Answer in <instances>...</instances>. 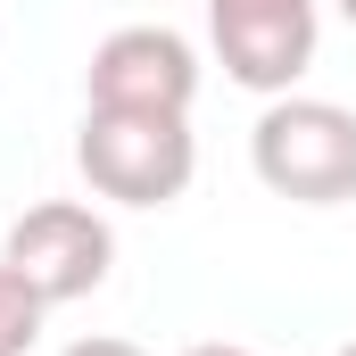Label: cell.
Here are the masks:
<instances>
[{
	"label": "cell",
	"mask_w": 356,
	"mask_h": 356,
	"mask_svg": "<svg viewBox=\"0 0 356 356\" xmlns=\"http://www.w3.org/2000/svg\"><path fill=\"white\" fill-rule=\"evenodd\" d=\"M42 315H50V307L0 266V356H25V348H33V340H42Z\"/></svg>",
	"instance_id": "cell-6"
},
{
	"label": "cell",
	"mask_w": 356,
	"mask_h": 356,
	"mask_svg": "<svg viewBox=\"0 0 356 356\" xmlns=\"http://www.w3.org/2000/svg\"><path fill=\"white\" fill-rule=\"evenodd\" d=\"M182 356H257V348H241V340H199V348H182Z\"/></svg>",
	"instance_id": "cell-8"
},
{
	"label": "cell",
	"mask_w": 356,
	"mask_h": 356,
	"mask_svg": "<svg viewBox=\"0 0 356 356\" xmlns=\"http://www.w3.org/2000/svg\"><path fill=\"white\" fill-rule=\"evenodd\" d=\"M340 356H356V340H348V348H340Z\"/></svg>",
	"instance_id": "cell-10"
},
{
	"label": "cell",
	"mask_w": 356,
	"mask_h": 356,
	"mask_svg": "<svg viewBox=\"0 0 356 356\" xmlns=\"http://www.w3.org/2000/svg\"><path fill=\"white\" fill-rule=\"evenodd\" d=\"M75 166H83L91 199H108V207H175L199 175V133H191V116L83 108Z\"/></svg>",
	"instance_id": "cell-2"
},
{
	"label": "cell",
	"mask_w": 356,
	"mask_h": 356,
	"mask_svg": "<svg viewBox=\"0 0 356 356\" xmlns=\"http://www.w3.org/2000/svg\"><path fill=\"white\" fill-rule=\"evenodd\" d=\"M58 356H141V348L116 340V332H91V340H75V348H58Z\"/></svg>",
	"instance_id": "cell-7"
},
{
	"label": "cell",
	"mask_w": 356,
	"mask_h": 356,
	"mask_svg": "<svg viewBox=\"0 0 356 356\" xmlns=\"http://www.w3.org/2000/svg\"><path fill=\"white\" fill-rule=\"evenodd\" d=\"M199 99V50L175 25H116L91 42L83 108H133V116H191Z\"/></svg>",
	"instance_id": "cell-5"
},
{
	"label": "cell",
	"mask_w": 356,
	"mask_h": 356,
	"mask_svg": "<svg viewBox=\"0 0 356 356\" xmlns=\"http://www.w3.org/2000/svg\"><path fill=\"white\" fill-rule=\"evenodd\" d=\"M249 166L290 207H348L356 199V108L282 91L249 124Z\"/></svg>",
	"instance_id": "cell-1"
},
{
	"label": "cell",
	"mask_w": 356,
	"mask_h": 356,
	"mask_svg": "<svg viewBox=\"0 0 356 356\" xmlns=\"http://www.w3.org/2000/svg\"><path fill=\"white\" fill-rule=\"evenodd\" d=\"M332 8H340V17H348V25H356V0H332Z\"/></svg>",
	"instance_id": "cell-9"
},
{
	"label": "cell",
	"mask_w": 356,
	"mask_h": 356,
	"mask_svg": "<svg viewBox=\"0 0 356 356\" xmlns=\"http://www.w3.org/2000/svg\"><path fill=\"white\" fill-rule=\"evenodd\" d=\"M207 42L216 67L257 99L298 91L323 42V0H207Z\"/></svg>",
	"instance_id": "cell-4"
},
{
	"label": "cell",
	"mask_w": 356,
	"mask_h": 356,
	"mask_svg": "<svg viewBox=\"0 0 356 356\" xmlns=\"http://www.w3.org/2000/svg\"><path fill=\"white\" fill-rule=\"evenodd\" d=\"M0 266L17 273L42 307H75L91 298L108 266H116V224L83 207V199H42V207H25L17 224H8V241H0Z\"/></svg>",
	"instance_id": "cell-3"
}]
</instances>
